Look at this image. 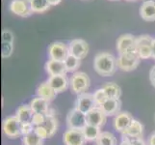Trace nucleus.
Masks as SVG:
<instances>
[{
  "mask_svg": "<svg viewBox=\"0 0 155 145\" xmlns=\"http://www.w3.org/2000/svg\"><path fill=\"white\" fill-rule=\"evenodd\" d=\"M30 3L33 13H44L50 8L47 0H30Z\"/></svg>",
  "mask_w": 155,
  "mask_h": 145,
  "instance_id": "28",
  "label": "nucleus"
},
{
  "mask_svg": "<svg viewBox=\"0 0 155 145\" xmlns=\"http://www.w3.org/2000/svg\"><path fill=\"white\" fill-rule=\"evenodd\" d=\"M45 69L46 73L50 76H58V74H67L68 71L64 61H58V60H53V59H49L47 60Z\"/></svg>",
  "mask_w": 155,
  "mask_h": 145,
  "instance_id": "16",
  "label": "nucleus"
},
{
  "mask_svg": "<svg viewBox=\"0 0 155 145\" xmlns=\"http://www.w3.org/2000/svg\"><path fill=\"white\" fill-rule=\"evenodd\" d=\"M14 51V44H10V43H2L1 45V56L3 59L9 58L13 54Z\"/></svg>",
  "mask_w": 155,
  "mask_h": 145,
  "instance_id": "31",
  "label": "nucleus"
},
{
  "mask_svg": "<svg viewBox=\"0 0 155 145\" xmlns=\"http://www.w3.org/2000/svg\"><path fill=\"white\" fill-rule=\"evenodd\" d=\"M148 145H155V132H153L148 137Z\"/></svg>",
  "mask_w": 155,
  "mask_h": 145,
  "instance_id": "39",
  "label": "nucleus"
},
{
  "mask_svg": "<svg viewBox=\"0 0 155 145\" xmlns=\"http://www.w3.org/2000/svg\"><path fill=\"white\" fill-rule=\"evenodd\" d=\"M67 126L68 129H78L83 130L84 127L87 125V117L86 114L81 112L76 107L68 111L67 115Z\"/></svg>",
  "mask_w": 155,
  "mask_h": 145,
  "instance_id": "7",
  "label": "nucleus"
},
{
  "mask_svg": "<svg viewBox=\"0 0 155 145\" xmlns=\"http://www.w3.org/2000/svg\"><path fill=\"white\" fill-rule=\"evenodd\" d=\"M149 80H150V83L152 84V86L155 88V65L150 69V71H149Z\"/></svg>",
  "mask_w": 155,
  "mask_h": 145,
  "instance_id": "37",
  "label": "nucleus"
},
{
  "mask_svg": "<svg viewBox=\"0 0 155 145\" xmlns=\"http://www.w3.org/2000/svg\"><path fill=\"white\" fill-rule=\"evenodd\" d=\"M47 1L50 4V6H56V5L61 3L62 0H47Z\"/></svg>",
  "mask_w": 155,
  "mask_h": 145,
  "instance_id": "40",
  "label": "nucleus"
},
{
  "mask_svg": "<svg viewBox=\"0 0 155 145\" xmlns=\"http://www.w3.org/2000/svg\"><path fill=\"white\" fill-rule=\"evenodd\" d=\"M34 111L32 110L30 105H21L18 107L17 111H15V116L21 124L23 123H32L34 117Z\"/></svg>",
  "mask_w": 155,
  "mask_h": 145,
  "instance_id": "20",
  "label": "nucleus"
},
{
  "mask_svg": "<svg viewBox=\"0 0 155 145\" xmlns=\"http://www.w3.org/2000/svg\"><path fill=\"white\" fill-rule=\"evenodd\" d=\"M46 81L48 82V84L57 94L65 92L69 86V79L68 78L67 74L50 76Z\"/></svg>",
  "mask_w": 155,
  "mask_h": 145,
  "instance_id": "15",
  "label": "nucleus"
},
{
  "mask_svg": "<svg viewBox=\"0 0 155 145\" xmlns=\"http://www.w3.org/2000/svg\"><path fill=\"white\" fill-rule=\"evenodd\" d=\"M141 18L146 21H155V1L147 0L140 8Z\"/></svg>",
  "mask_w": 155,
  "mask_h": 145,
  "instance_id": "19",
  "label": "nucleus"
},
{
  "mask_svg": "<svg viewBox=\"0 0 155 145\" xmlns=\"http://www.w3.org/2000/svg\"><path fill=\"white\" fill-rule=\"evenodd\" d=\"M47 52H48L49 59L58 61H65L66 58L69 55L68 47L62 42L51 43L48 47Z\"/></svg>",
  "mask_w": 155,
  "mask_h": 145,
  "instance_id": "8",
  "label": "nucleus"
},
{
  "mask_svg": "<svg viewBox=\"0 0 155 145\" xmlns=\"http://www.w3.org/2000/svg\"><path fill=\"white\" fill-rule=\"evenodd\" d=\"M22 143L23 145H42L44 139L41 138L35 132H32L22 136Z\"/></svg>",
  "mask_w": 155,
  "mask_h": 145,
  "instance_id": "29",
  "label": "nucleus"
},
{
  "mask_svg": "<svg viewBox=\"0 0 155 145\" xmlns=\"http://www.w3.org/2000/svg\"><path fill=\"white\" fill-rule=\"evenodd\" d=\"M15 36L14 33L9 29H4L1 34V41L2 43H10V44H14Z\"/></svg>",
  "mask_w": 155,
  "mask_h": 145,
  "instance_id": "32",
  "label": "nucleus"
},
{
  "mask_svg": "<svg viewBox=\"0 0 155 145\" xmlns=\"http://www.w3.org/2000/svg\"><path fill=\"white\" fill-rule=\"evenodd\" d=\"M91 86V79L84 72H75L69 78V88L74 94L86 93Z\"/></svg>",
  "mask_w": 155,
  "mask_h": 145,
  "instance_id": "2",
  "label": "nucleus"
},
{
  "mask_svg": "<svg viewBox=\"0 0 155 145\" xmlns=\"http://www.w3.org/2000/svg\"><path fill=\"white\" fill-rule=\"evenodd\" d=\"M117 50L119 52V54L137 53L136 37L132 34L120 35L117 40Z\"/></svg>",
  "mask_w": 155,
  "mask_h": 145,
  "instance_id": "6",
  "label": "nucleus"
},
{
  "mask_svg": "<svg viewBox=\"0 0 155 145\" xmlns=\"http://www.w3.org/2000/svg\"><path fill=\"white\" fill-rule=\"evenodd\" d=\"M69 54L75 56L79 59H83L87 56L89 52L88 43L82 39H74L68 45Z\"/></svg>",
  "mask_w": 155,
  "mask_h": 145,
  "instance_id": "13",
  "label": "nucleus"
},
{
  "mask_svg": "<svg viewBox=\"0 0 155 145\" xmlns=\"http://www.w3.org/2000/svg\"><path fill=\"white\" fill-rule=\"evenodd\" d=\"M97 145H117L116 136L110 132H101L97 139L95 140Z\"/></svg>",
  "mask_w": 155,
  "mask_h": 145,
  "instance_id": "26",
  "label": "nucleus"
},
{
  "mask_svg": "<svg viewBox=\"0 0 155 145\" xmlns=\"http://www.w3.org/2000/svg\"><path fill=\"white\" fill-rule=\"evenodd\" d=\"M126 1H137V0H126Z\"/></svg>",
  "mask_w": 155,
  "mask_h": 145,
  "instance_id": "42",
  "label": "nucleus"
},
{
  "mask_svg": "<svg viewBox=\"0 0 155 145\" xmlns=\"http://www.w3.org/2000/svg\"><path fill=\"white\" fill-rule=\"evenodd\" d=\"M45 120V115L44 114H34V117H33V120H32V123H33V125L36 127V126H41L44 124V122Z\"/></svg>",
  "mask_w": 155,
  "mask_h": 145,
  "instance_id": "35",
  "label": "nucleus"
},
{
  "mask_svg": "<svg viewBox=\"0 0 155 145\" xmlns=\"http://www.w3.org/2000/svg\"><path fill=\"white\" fill-rule=\"evenodd\" d=\"M10 11L21 18H28L33 14L30 0H12L10 3Z\"/></svg>",
  "mask_w": 155,
  "mask_h": 145,
  "instance_id": "10",
  "label": "nucleus"
},
{
  "mask_svg": "<svg viewBox=\"0 0 155 145\" xmlns=\"http://www.w3.org/2000/svg\"><path fill=\"white\" fill-rule=\"evenodd\" d=\"M152 42L153 38L149 35H141L136 37L137 54L141 60L152 57Z\"/></svg>",
  "mask_w": 155,
  "mask_h": 145,
  "instance_id": "4",
  "label": "nucleus"
},
{
  "mask_svg": "<svg viewBox=\"0 0 155 145\" xmlns=\"http://www.w3.org/2000/svg\"><path fill=\"white\" fill-rule=\"evenodd\" d=\"M94 68L101 77H111L117 69V58L109 52H98L94 56Z\"/></svg>",
  "mask_w": 155,
  "mask_h": 145,
  "instance_id": "1",
  "label": "nucleus"
},
{
  "mask_svg": "<svg viewBox=\"0 0 155 145\" xmlns=\"http://www.w3.org/2000/svg\"><path fill=\"white\" fill-rule=\"evenodd\" d=\"M64 63L66 65L68 73H75L81 65V59L69 54L66 58V60L64 61Z\"/></svg>",
  "mask_w": 155,
  "mask_h": 145,
  "instance_id": "27",
  "label": "nucleus"
},
{
  "mask_svg": "<svg viewBox=\"0 0 155 145\" xmlns=\"http://www.w3.org/2000/svg\"><path fill=\"white\" fill-rule=\"evenodd\" d=\"M141 61L137 53H125V54H119L117 58V68L124 72H131L137 69Z\"/></svg>",
  "mask_w": 155,
  "mask_h": 145,
  "instance_id": "5",
  "label": "nucleus"
},
{
  "mask_svg": "<svg viewBox=\"0 0 155 145\" xmlns=\"http://www.w3.org/2000/svg\"><path fill=\"white\" fill-rule=\"evenodd\" d=\"M83 133L85 136V138L88 142H92V141H95L97 139L98 136L100 135L101 130L100 128L95 127V126H92L87 124L83 129Z\"/></svg>",
  "mask_w": 155,
  "mask_h": 145,
  "instance_id": "25",
  "label": "nucleus"
},
{
  "mask_svg": "<svg viewBox=\"0 0 155 145\" xmlns=\"http://www.w3.org/2000/svg\"><path fill=\"white\" fill-rule=\"evenodd\" d=\"M132 145H147L146 141L142 137H136V138H130Z\"/></svg>",
  "mask_w": 155,
  "mask_h": 145,
  "instance_id": "36",
  "label": "nucleus"
},
{
  "mask_svg": "<svg viewBox=\"0 0 155 145\" xmlns=\"http://www.w3.org/2000/svg\"><path fill=\"white\" fill-rule=\"evenodd\" d=\"M93 95H94V102H95V104H97V106L102 105L105 102L109 99L108 96H107V94H106V92H105V90L103 88H99L97 91H94V93Z\"/></svg>",
  "mask_w": 155,
  "mask_h": 145,
  "instance_id": "30",
  "label": "nucleus"
},
{
  "mask_svg": "<svg viewBox=\"0 0 155 145\" xmlns=\"http://www.w3.org/2000/svg\"><path fill=\"white\" fill-rule=\"evenodd\" d=\"M109 99H120L121 96V88L115 82H107L102 87Z\"/></svg>",
  "mask_w": 155,
  "mask_h": 145,
  "instance_id": "24",
  "label": "nucleus"
},
{
  "mask_svg": "<svg viewBox=\"0 0 155 145\" xmlns=\"http://www.w3.org/2000/svg\"><path fill=\"white\" fill-rule=\"evenodd\" d=\"M143 132V125L140 121L136 119H133L129 127L127 128V130L121 133L122 136H127L129 138H136V137H142Z\"/></svg>",
  "mask_w": 155,
  "mask_h": 145,
  "instance_id": "22",
  "label": "nucleus"
},
{
  "mask_svg": "<svg viewBox=\"0 0 155 145\" xmlns=\"http://www.w3.org/2000/svg\"><path fill=\"white\" fill-rule=\"evenodd\" d=\"M36 94L38 97H41V98L48 102H52L57 96V93L53 90V88L50 86L47 81H45L39 85L36 90Z\"/></svg>",
  "mask_w": 155,
  "mask_h": 145,
  "instance_id": "21",
  "label": "nucleus"
},
{
  "mask_svg": "<svg viewBox=\"0 0 155 145\" xmlns=\"http://www.w3.org/2000/svg\"><path fill=\"white\" fill-rule=\"evenodd\" d=\"M110 1H117V0H110Z\"/></svg>",
  "mask_w": 155,
  "mask_h": 145,
  "instance_id": "43",
  "label": "nucleus"
},
{
  "mask_svg": "<svg viewBox=\"0 0 155 145\" xmlns=\"http://www.w3.org/2000/svg\"><path fill=\"white\" fill-rule=\"evenodd\" d=\"M20 129H21V136H23L32 132H34L35 126L33 125V123H23V124H21Z\"/></svg>",
  "mask_w": 155,
  "mask_h": 145,
  "instance_id": "33",
  "label": "nucleus"
},
{
  "mask_svg": "<svg viewBox=\"0 0 155 145\" xmlns=\"http://www.w3.org/2000/svg\"><path fill=\"white\" fill-rule=\"evenodd\" d=\"M50 102L46 101L45 99L41 98V97H35V98L30 102V106L32 110L34 111L36 114H44L46 115L50 113Z\"/></svg>",
  "mask_w": 155,
  "mask_h": 145,
  "instance_id": "17",
  "label": "nucleus"
},
{
  "mask_svg": "<svg viewBox=\"0 0 155 145\" xmlns=\"http://www.w3.org/2000/svg\"><path fill=\"white\" fill-rule=\"evenodd\" d=\"M152 58L155 60V38H153L152 42Z\"/></svg>",
  "mask_w": 155,
  "mask_h": 145,
  "instance_id": "41",
  "label": "nucleus"
},
{
  "mask_svg": "<svg viewBox=\"0 0 155 145\" xmlns=\"http://www.w3.org/2000/svg\"><path fill=\"white\" fill-rule=\"evenodd\" d=\"M21 123L15 115L7 116L2 122L3 133L8 138L15 139L21 136Z\"/></svg>",
  "mask_w": 155,
  "mask_h": 145,
  "instance_id": "3",
  "label": "nucleus"
},
{
  "mask_svg": "<svg viewBox=\"0 0 155 145\" xmlns=\"http://www.w3.org/2000/svg\"><path fill=\"white\" fill-rule=\"evenodd\" d=\"M63 142L65 145H86V138L82 130L68 129L63 135Z\"/></svg>",
  "mask_w": 155,
  "mask_h": 145,
  "instance_id": "9",
  "label": "nucleus"
},
{
  "mask_svg": "<svg viewBox=\"0 0 155 145\" xmlns=\"http://www.w3.org/2000/svg\"><path fill=\"white\" fill-rule=\"evenodd\" d=\"M34 132H35L41 138H42V139L49 138L48 132H47V130H46V129H45V127H42V126H36Z\"/></svg>",
  "mask_w": 155,
  "mask_h": 145,
  "instance_id": "34",
  "label": "nucleus"
},
{
  "mask_svg": "<svg viewBox=\"0 0 155 145\" xmlns=\"http://www.w3.org/2000/svg\"><path fill=\"white\" fill-rule=\"evenodd\" d=\"M42 127H45L47 132H48V136L49 138L52 137L55 135L58 131V127H59V123H58V119L56 118V116L54 115V113H48L45 115V120L44 122V124L41 125Z\"/></svg>",
  "mask_w": 155,
  "mask_h": 145,
  "instance_id": "23",
  "label": "nucleus"
},
{
  "mask_svg": "<svg viewBox=\"0 0 155 145\" xmlns=\"http://www.w3.org/2000/svg\"><path fill=\"white\" fill-rule=\"evenodd\" d=\"M106 116H116L121 109V102L120 99H108L105 103L99 106Z\"/></svg>",
  "mask_w": 155,
  "mask_h": 145,
  "instance_id": "18",
  "label": "nucleus"
},
{
  "mask_svg": "<svg viewBox=\"0 0 155 145\" xmlns=\"http://www.w3.org/2000/svg\"><path fill=\"white\" fill-rule=\"evenodd\" d=\"M120 145H132V143H131V140H130L129 137L122 136V140H121Z\"/></svg>",
  "mask_w": 155,
  "mask_h": 145,
  "instance_id": "38",
  "label": "nucleus"
},
{
  "mask_svg": "<svg viewBox=\"0 0 155 145\" xmlns=\"http://www.w3.org/2000/svg\"><path fill=\"white\" fill-rule=\"evenodd\" d=\"M86 117H87V124L98 127L100 129L105 125L107 119L106 114L99 106L94 107V109L88 112L86 114Z\"/></svg>",
  "mask_w": 155,
  "mask_h": 145,
  "instance_id": "14",
  "label": "nucleus"
},
{
  "mask_svg": "<svg viewBox=\"0 0 155 145\" xmlns=\"http://www.w3.org/2000/svg\"><path fill=\"white\" fill-rule=\"evenodd\" d=\"M134 119L132 114L128 111H120L119 114H117L113 120V128L117 133H124L127 128L131 124L132 120Z\"/></svg>",
  "mask_w": 155,
  "mask_h": 145,
  "instance_id": "12",
  "label": "nucleus"
},
{
  "mask_svg": "<svg viewBox=\"0 0 155 145\" xmlns=\"http://www.w3.org/2000/svg\"><path fill=\"white\" fill-rule=\"evenodd\" d=\"M97 104H95L94 95L91 94L89 92L83 93L77 95V99L75 102V106L77 109H79L83 113L87 114L88 112H90L92 109H94V107H97Z\"/></svg>",
  "mask_w": 155,
  "mask_h": 145,
  "instance_id": "11",
  "label": "nucleus"
}]
</instances>
